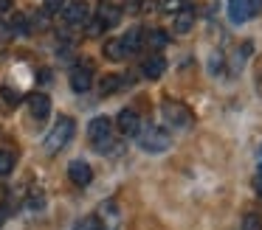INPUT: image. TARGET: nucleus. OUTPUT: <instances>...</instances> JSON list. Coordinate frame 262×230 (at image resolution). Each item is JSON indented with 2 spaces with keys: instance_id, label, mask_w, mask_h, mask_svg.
<instances>
[{
  "instance_id": "nucleus-1",
  "label": "nucleus",
  "mask_w": 262,
  "mask_h": 230,
  "mask_svg": "<svg viewBox=\"0 0 262 230\" xmlns=\"http://www.w3.org/2000/svg\"><path fill=\"white\" fill-rule=\"evenodd\" d=\"M74 118L71 115H59L57 123H54V129L46 135V140H42V149H46V155H59V151L68 146V140L74 138Z\"/></svg>"
},
{
  "instance_id": "nucleus-2",
  "label": "nucleus",
  "mask_w": 262,
  "mask_h": 230,
  "mask_svg": "<svg viewBox=\"0 0 262 230\" xmlns=\"http://www.w3.org/2000/svg\"><path fill=\"white\" fill-rule=\"evenodd\" d=\"M136 138H138V146H141L147 155H164V151L172 146L169 132H166V129H158V126L144 129V132L136 135Z\"/></svg>"
},
{
  "instance_id": "nucleus-3",
  "label": "nucleus",
  "mask_w": 262,
  "mask_h": 230,
  "mask_svg": "<svg viewBox=\"0 0 262 230\" xmlns=\"http://www.w3.org/2000/svg\"><path fill=\"white\" fill-rule=\"evenodd\" d=\"M161 115H164V123L172 129H186L192 126V112L186 110L183 104H178V101H166L164 107H161Z\"/></svg>"
},
{
  "instance_id": "nucleus-4",
  "label": "nucleus",
  "mask_w": 262,
  "mask_h": 230,
  "mask_svg": "<svg viewBox=\"0 0 262 230\" xmlns=\"http://www.w3.org/2000/svg\"><path fill=\"white\" fill-rule=\"evenodd\" d=\"M262 11V0H228V17L231 22H248Z\"/></svg>"
},
{
  "instance_id": "nucleus-5",
  "label": "nucleus",
  "mask_w": 262,
  "mask_h": 230,
  "mask_svg": "<svg viewBox=\"0 0 262 230\" xmlns=\"http://www.w3.org/2000/svg\"><path fill=\"white\" fill-rule=\"evenodd\" d=\"M110 135H113V123H110L107 115H99L93 118L91 123H88V138H91V143H102V140H107Z\"/></svg>"
},
{
  "instance_id": "nucleus-6",
  "label": "nucleus",
  "mask_w": 262,
  "mask_h": 230,
  "mask_svg": "<svg viewBox=\"0 0 262 230\" xmlns=\"http://www.w3.org/2000/svg\"><path fill=\"white\" fill-rule=\"evenodd\" d=\"M116 123H119V132L124 135V138H136V135L141 132V118H138L136 110H121L119 118H116Z\"/></svg>"
},
{
  "instance_id": "nucleus-7",
  "label": "nucleus",
  "mask_w": 262,
  "mask_h": 230,
  "mask_svg": "<svg viewBox=\"0 0 262 230\" xmlns=\"http://www.w3.org/2000/svg\"><path fill=\"white\" fill-rule=\"evenodd\" d=\"M99 227L102 230H119V222H121V213L119 208H116V202H102V208H99Z\"/></svg>"
},
{
  "instance_id": "nucleus-8",
  "label": "nucleus",
  "mask_w": 262,
  "mask_h": 230,
  "mask_svg": "<svg viewBox=\"0 0 262 230\" xmlns=\"http://www.w3.org/2000/svg\"><path fill=\"white\" fill-rule=\"evenodd\" d=\"M93 87V70L88 65H79L71 70V90L74 93H88Z\"/></svg>"
},
{
  "instance_id": "nucleus-9",
  "label": "nucleus",
  "mask_w": 262,
  "mask_h": 230,
  "mask_svg": "<svg viewBox=\"0 0 262 230\" xmlns=\"http://www.w3.org/2000/svg\"><path fill=\"white\" fill-rule=\"evenodd\" d=\"M68 177H71V183L74 185H91V180H93V168L88 166L85 160H71V166H68Z\"/></svg>"
},
{
  "instance_id": "nucleus-10",
  "label": "nucleus",
  "mask_w": 262,
  "mask_h": 230,
  "mask_svg": "<svg viewBox=\"0 0 262 230\" xmlns=\"http://www.w3.org/2000/svg\"><path fill=\"white\" fill-rule=\"evenodd\" d=\"M26 101H29V110L37 121H46V118L51 115V98H48L46 93H31Z\"/></svg>"
},
{
  "instance_id": "nucleus-11",
  "label": "nucleus",
  "mask_w": 262,
  "mask_h": 230,
  "mask_svg": "<svg viewBox=\"0 0 262 230\" xmlns=\"http://www.w3.org/2000/svg\"><path fill=\"white\" fill-rule=\"evenodd\" d=\"M96 20L104 25V31H107V28H116L121 22V9H119V6H113V3H99Z\"/></svg>"
},
{
  "instance_id": "nucleus-12",
  "label": "nucleus",
  "mask_w": 262,
  "mask_h": 230,
  "mask_svg": "<svg viewBox=\"0 0 262 230\" xmlns=\"http://www.w3.org/2000/svg\"><path fill=\"white\" fill-rule=\"evenodd\" d=\"M62 17H65V22L68 25H85L88 20H91V9H88V3H71L68 9L62 11Z\"/></svg>"
},
{
  "instance_id": "nucleus-13",
  "label": "nucleus",
  "mask_w": 262,
  "mask_h": 230,
  "mask_svg": "<svg viewBox=\"0 0 262 230\" xmlns=\"http://www.w3.org/2000/svg\"><path fill=\"white\" fill-rule=\"evenodd\" d=\"M141 70H144V76H147V79H161V76H164V70H166V59H164V56H149V59L141 65Z\"/></svg>"
},
{
  "instance_id": "nucleus-14",
  "label": "nucleus",
  "mask_w": 262,
  "mask_h": 230,
  "mask_svg": "<svg viewBox=\"0 0 262 230\" xmlns=\"http://www.w3.org/2000/svg\"><path fill=\"white\" fill-rule=\"evenodd\" d=\"M121 45H124V54H127V56H130V54H138V50H141V45H144L141 28H130V31L121 37Z\"/></svg>"
},
{
  "instance_id": "nucleus-15",
  "label": "nucleus",
  "mask_w": 262,
  "mask_h": 230,
  "mask_svg": "<svg viewBox=\"0 0 262 230\" xmlns=\"http://www.w3.org/2000/svg\"><path fill=\"white\" fill-rule=\"evenodd\" d=\"M175 31L178 34H186V31H192V25H194V11L192 9H181V11H175Z\"/></svg>"
},
{
  "instance_id": "nucleus-16",
  "label": "nucleus",
  "mask_w": 262,
  "mask_h": 230,
  "mask_svg": "<svg viewBox=\"0 0 262 230\" xmlns=\"http://www.w3.org/2000/svg\"><path fill=\"white\" fill-rule=\"evenodd\" d=\"M104 56H107L110 62H121L124 59V45H121V39H107L104 42Z\"/></svg>"
},
{
  "instance_id": "nucleus-17",
  "label": "nucleus",
  "mask_w": 262,
  "mask_h": 230,
  "mask_svg": "<svg viewBox=\"0 0 262 230\" xmlns=\"http://www.w3.org/2000/svg\"><path fill=\"white\" fill-rule=\"evenodd\" d=\"M121 82H124L121 76H116V73H110V76H104V79H102V84H99V93H102V95H110V93H116V90H121Z\"/></svg>"
},
{
  "instance_id": "nucleus-18",
  "label": "nucleus",
  "mask_w": 262,
  "mask_h": 230,
  "mask_svg": "<svg viewBox=\"0 0 262 230\" xmlns=\"http://www.w3.org/2000/svg\"><path fill=\"white\" fill-rule=\"evenodd\" d=\"M14 163H17V155H14V151H9V149L0 151V177L12 174L14 171Z\"/></svg>"
},
{
  "instance_id": "nucleus-19",
  "label": "nucleus",
  "mask_w": 262,
  "mask_h": 230,
  "mask_svg": "<svg viewBox=\"0 0 262 230\" xmlns=\"http://www.w3.org/2000/svg\"><path fill=\"white\" fill-rule=\"evenodd\" d=\"M9 25H12V31L20 34V37H26V34L31 31V22H29V17H26V14H14Z\"/></svg>"
},
{
  "instance_id": "nucleus-20",
  "label": "nucleus",
  "mask_w": 262,
  "mask_h": 230,
  "mask_svg": "<svg viewBox=\"0 0 262 230\" xmlns=\"http://www.w3.org/2000/svg\"><path fill=\"white\" fill-rule=\"evenodd\" d=\"M147 42L149 45H152V48H166V42H169V34H166V31H161V28H155V31H149L147 34Z\"/></svg>"
},
{
  "instance_id": "nucleus-21",
  "label": "nucleus",
  "mask_w": 262,
  "mask_h": 230,
  "mask_svg": "<svg viewBox=\"0 0 262 230\" xmlns=\"http://www.w3.org/2000/svg\"><path fill=\"white\" fill-rule=\"evenodd\" d=\"M239 230H262V216L256 211L245 213L243 216V224H239Z\"/></svg>"
},
{
  "instance_id": "nucleus-22",
  "label": "nucleus",
  "mask_w": 262,
  "mask_h": 230,
  "mask_svg": "<svg viewBox=\"0 0 262 230\" xmlns=\"http://www.w3.org/2000/svg\"><path fill=\"white\" fill-rule=\"evenodd\" d=\"M223 62H226V59H223V54H211L209 56V73H211V76L223 73Z\"/></svg>"
},
{
  "instance_id": "nucleus-23",
  "label": "nucleus",
  "mask_w": 262,
  "mask_h": 230,
  "mask_svg": "<svg viewBox=\"0 0 262 230\" xmlns=\"http://www.w3.org/2000/svg\"><path fill=\"white\" fill-rule=\"evenodd\" d=\"M161 9H164L166 14H175V11L186 9V0H164V6H161Z\"/></svg>"
},
{
  "instance_id": "nucleus-24",
  "label": "nucleus",
  "mask_w": 262,
  "mask_h": 230,
  "mask_svg": "<svg viewBox=\"0 0 262 230\" xmlns=\"http://www.w3.org/2000/svg\"><path fill=\"white\" fill-rule=\"evenodd\" d=\"M74 230H102V227H99V219L96 216H88V219H82Z\"/></svg>"
},
{
  "instance_id": "nucleus-25",
  "label": "nucleus",
  "mask_w": 262,
  "mask_h": 230,
  "mask_svg": "<svg viewBox=\"0 0 262 230\" xmlns=\"http://www.w3.org/2000/svg\"><path fill=\"white\" fill-rule=\"evenodd\" d=\"M248 54H251V45H245V48H243V54H239V50L234 54V62H231V65H234V70H243V65H245V56H248Z\"/></svg>"
},
{
  "instance_id": "nucleus-26",
  "label": "nucleus",
  "mask_w": 262,
  "mask_h": 230,
  "mask_svg": "<svg viewBox=\"0 0 262 230\" xmlns=\"http://www.w3.org/2000/svg\"><path fill=\"white\" fill-rule=\"evenodd\" d=\"M14 37V31H12V25H9L6 20H0V45H6L9 39Z\"/></svg>"
},
{
  "instance_id": "nucleus-27",
  "label": "nucleus",
  "mask_w": 262,
  "mask_h": 230,
  "mask_svg": "<svg viewBox=\"0 0 262 230\" xmlns=\"http://www.w3.org/2000/svg\"><path fill=\"white\" fill-rule=\"evenodd\" d=\"M3 98H6L9 104H17V101H20V93H17V90H12V87H3Z\"/></svg>"
},
{
  "instance_id": "nucleus-28",
  "label": "nucleus",
  "mask_w": 262,
  "mask_h": 230,
  "mask_svg": "<svg viewBox=\"0 0 262 230\" xmlns=\"http://www.w3.org/2000/svg\"><path fill=\"white\" fill-rule=\"evenodd\" d=\"M42 6H46V11H51V14H54V11H59L65 6V0H42Z\"/></svg>"
},
{
  "instance_id": "nucleus-29",
  "label": "nucleus",
  "mask_w": 262,
  "mask_h": 230,
  "mask_svg": "<svg viewBox=\"0 0 262 230\" xmlns=\"http://www.w3.org/2000/svg\"><path fill=\"white\" fill-rule=\"evenodd\" d=\"M42 205H46V202H42L40 194H34V199H29V208H31V211H37V208H42Z\"/></svg>"
},
{
  "instance_id": "nucleus-30",
  "label": "nucleus",
  "mask_w": 262,
  "mask_h": 230,
  "mask_svg": "<svg viewBox=\"0 0 262 230\" xmlns=\"http://www.w3.org/2000/svg\"><path fill=\"white\" fill-rule=\"evenodd\" d=\"M34 25H37V28H46V25H48V20H46V14H37V20H34Z\"/></svg>"
},
{
  "instance_id": "nucleus-31",
  "label": "nucleus",
  "mask_w": 262,
  "mask_h": 230,
  "mask_svg": "<svg viewBox=\"0 0 262 230\" xmlns=\"http://www.w3.org/2000/svg\"><path fill=\"white\" fill-rule=\"evenodd\" d=\"M40 82H51V70H40Z\"/></svg>"
},
{
  "instance_id": "nucleus-32",
  "label": "nucleus",
  "mask_w": 262,
  "mask_h": 230,
  "mask_svg": "<svg viewBox=\"0 0 262 230\" xmlns=\"http://www.w3.org/2000/svg\"><path fill=\"white\" fill-rule=\"evenodd\" d=\"M12 9V0H0V11H9Z\"/></svg>"
},
{
  "instance_id": "nucleus-33",
  "label": "nucleus",
  "mask_w": 262,
  "mask_h": 230,
  "mask_svg": "<svg viewBox=\"0 0 262 230\" xmlns=\"http://www.w3.org/2000/svg\"><path fill=\"white\" fill-rule=\"evenodd\" d=\"M9 216V208L6 205H0V224H3V219H6Z\"/></svg>"
},
{
  "instance_id": "nucleus-34",
  "label": "nucleus",
  "mask_w": 262,
  "mask_h": 230,
  "mask_svg": "<svg viewBox=\"0 0 262 230\" xmlns=\"http://www.w3.org/2000/svg\"><path fill=\"white\" fill-rule=\"evenodd\" d=\"M127 3H130V6H138V3H141V0H127Z\"/></svg>"
},
{
  "instance_id": "nucleus-35",
  "label": "nucleus",
  "mask_w": 262,
  "mask_h": 230,
  "mask_svg": "<svg viewBox=\"0 0 262 230\" xmlns=\"http://www.w3.org/2000/svg\"><path fill=\"white\" fill-rule=\"evenodd\" d=\"M259 93H262V76H259Z\"/></svg>"
}]
</instances>
